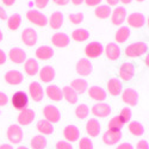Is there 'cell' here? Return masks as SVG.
I'll list each match as a JSON object with an SVG mask.
<instances>
[{"label":"cell","mask_w":149,"mask_h":149,"mask_svg":"<svg viewBox=\"0 0 149 149\" xmlns=\"http://www.w3.org/2000/svg\"><path fill=\"white\" fill-rule=\"evenodd\" d=\"M6 137L12 144H18L23 140V130L18 124H12L7 128Z\"/></svg>","instance_id":"cell-1"},{"label":"cell","mask_w":149,"mask_h":149,"mask_svg":"<svg viewBox=\"0 0 149 149\" xmlns=\"http://www.w3.org/2000/svg\"><path fill=\"white\" fill-rule=\"evenodd\" d=\"M148 50V47L143 42H136L125 48V55L128 57H139L143 54H146Z\"/></svg>","instance_id":"cell-2"},{"label":"cell","mask_w":149,"mask_h":149,"mask_svg":"<svg viewBox=\"0 0 149 149\" xmlns=\"http://www.w3.org/2000/svg\"><path fill=\"white\" fill-rule=\"evenodd\" d=\"M11 103L13 105L15 109L17 110H24V109H28V104H29V97L26 95V93H24L22 91L13 93L11 98Z\"/></svg>","instance_id":"cell-3"},{"label":"cell","mask_w":149,"mask_h":149,"mask_svg":"<svg viewBox=\"0 0 149 149\" xmlns=\"http://www.w3.org/2000/svg\"><path fill=\"white\" fill-rule=\"evenodd\" d=\"M26 18L29 22L37 26H45L48 24V18L42 13V12L37 11V10H29L26 12Z\"/></svg>","instance_id":"cell-4"},{"label":"cell","mask_w":149,"mask_h":149,"mask_svg":"<svg viewBox=\"0 0 149 149\" xmlns=\"http://www.w3.org/2000/svg\"><path fill=\"white\" fill-rule=\"evenodd\" d=\"M43 116L44 119L48 120L49 123H57L61 118V113L56 106L54 105H45L43 107Z\"/></svg>","instance_id":"cell-5"},{"label":"cell","mask_w":149,"mask_h":149,"mask_svg":"<svg viewBox=\"0 0 149 149\" xmlns=\"http://www.w3.org/2000/svg\"><path fill=\"white\" fill-rule=\"evenodd\" d=\"M22 41L28 47H33L37 43V41H38V35H37L36 30L31 28H26L22 32Z\"/></svg>","instance_id":"cell-6"},{"label":"cell","mask_w":149,"mask_h":149,"mask_svg":"<svg viewBox=\"0 0 149 149\" xmlns=\"http://www.w3.org/2000/svg\"><path fill=\"white\" fill-rule=\"evenodd\" d=\"M118 75L122 80L124 81H130L134 79V75H135V68H134V65L132 63H129V62H125L123 63L120 67H119V70H118Z\"/></svg>","instance_id":"cell-7"},{"label":"cell","mask_w":149,"mask_h":149,"mask_svg":"<svg viewBox=\"0 0 149 149\" xmlns=\"http://www.w3.org/2000/svg\"><path fill=\"white\" fill-rule=\"evenodd\" d=\"M85 54L90 58H97L103 54V45L99 42H91L85 47Z\"/></svg>","instance_id":"cell-8"},{"label":"cell","mask_w":149,"mask_h":149,"mask_svg":"<svg viewBox=\"0 0 149 149\" xmlns=\"http://www.w3.org/2000/svg\"><path fill=\"white\" fill-rule=\"evenodd\" d=\"M35 111L31 109H24L18 115V125H29L35 119Z\"/></svg>","instance_id":"cell-9"},{"label":"cell","mask_w":149,"mask_h":149,"mask_svg":"<svg viewBox=\"0 0 149 149\" xmlns=\"http://www.w3.org/2000/svg\"><path fill=\"white\" fill-rule=\"evenodd\" d=\"M122 131H115V130H107L103 135V142L107 146L117 144L122 140Z\"/></svg>","instance_id":"cell-10"},{"label":"cell","mask_w":149,"mask_h":149,"mask_svg":"<svg viewBox=\"0 0 149 149\" xmlns=\"http://www.w3.org/2000/svg\"><path fill=\"white\" fill-rule=\"evenodd\" d=\"M8 57L13 63L20 65L26 61V53L22 48H12L8 53Z\"/></svg>","instance_id":"cell-11"},{"label":"cell","mask_w":149,"mask_h":149,"mask_svg":"<svg viewBox=\"0 0 149 149\" xmlns=\"http://www.w3.org/2000/svg\"><path fill=\"white\" fill-rule=\"evenodd\" d=\"M127 19V10L122 7V6H118L115 8V11L112 12V16H111V23L113 25H122L124 23V20Z\"/></svg>","instance_id":"cell-12"},{"label":"cell","mask_w":149,"mask_h":149,"mask_svg":"<svg viewBox=\"0 0 149 149\" xmlns=\"http://www.w3.org/2000/svg\"><path fill=\"white\" fill-rule=\"evenodd\" d=\"M77 73L81 77H87L92 73V63L88 58H81L77 63Z\"/></svg>","instance_id":"cell-13"},{"label":"cell","mask_w":149,"mask_h":149,"mask_svg":"<svg viewBox=\"0 0 149 149\" xmlns=\"http://www.w3.org/2000/svg\"><path fill=\"white\" fill-rule=\"evenodd\" d=\"M92 113L98 118H105L111 113V107L109 104L105 103H98L93 105L92 107Z\"/></svg>","instance_id":"cell-14"},{"label":"cell","mask_w":149,"mask_h":149,"mask_svg":"<svg viewBox=\"0 0 149 149\" xmlns=\"http://www.w3.org/2000/svg\"><path fill=\"white\" fill-rule=\"evenodd\" d=\"M122 98H123V102L127 105L135 106L139 102V93L136 92L134 88H127V90H124V92L122 94Z\"/></svg>","instance_id":"cell-15"},{"label":"cell","mask_w":149,"mask_h":149,"mask_svg":"<svg viewBox=\"0 0 149 149\" xmlns=\"http://www.w3.org/2000/svg\"><path fill=\"white\" fill-rule=\"evenodd\" d=\"M29 93H30V97L32 98V100H35V102H41L43 99V95H44L42 86L38 82H36V81L30 84V86H29Z\"/></svg>","instance_id":"cell-16"},{"label":"cell","mask_w":149,"mask_h":149,"mask_svg":"<svg viewBox=\"0 0 149 149\" xmlns=\"http://www.w3.org/2000/svg\"><path fill=\"white\" fill-rule=\"evenodd\" d=\"M127 22L128 24L131 26V28H142L144 25L146 23V17L142 15V13H139V12H134V13H131L128 18H127Z\"/></svg>","instance_id":"cell-17"},{"label":"cell","mask_w":149,"mask_h":149,"mask_svg":"<svg viewBox=\"0 0 149 149\" xmlns=\"http://www.w3.org/2000/svg\"><path fill=\"white\" fill-rule=\"evenodd\" d=\"M88 95H90L91 99L97 100L99 103H103L106 99V97H107L105 90L102 88V87H99V86H92V87H90L88 88Z\"/></svg>","instance_id":"cell-18"},{"label":"cell","mask_w":149,"mask_h":149,"mask_svg":"<svg viewBox=\"0 0 149 149\" xmlns=\"http://www.w3.org/2000/svg\"><path fill=\"white\" fill-rule=\"evenodd\" d=\"M5 81L12 86H17L23 82V75L18 70H8L5 74Z\"/></svg>","instance_id":"cell-19"},{"label":"cell","mask_w":149,"mask_h":149,"mask_svg":"<svg viewBox=\"0 0 149 149\" xmlns=\"http://www.w3.org/2000/svg\"><path fill=\"white\" fill-rule=\"evenodd\" d=\"M63 136L68 142H75L80 137V131L75 125H67L63 129Z\"/></svg>","instance_id":"cell-20"},{"label":"cell","mask_w":149,"mask_h":149,"mask_svg":"<svg viewBox=\"0 0 149 149\" xmlns=\"http://www.w3.org/2000/svg\"><path fill=\"white\" fill-rule=\"evenodd\" d=\"M69 37L65 32H57L52 36V43L57 48H65L69 44Z\"/></svg>","instance_id":"cell-21"},{"label":"cell","mask_w":149,"mask_h":149,"mask_svg":"<svg viewBox=\"0 0 149 149\" xmlns=\"http://www.w3.org/2000/svg\"><path fill=\"white\" fill-rule=\"evenodd\" d=\"M45 92H47L48 98L54 102H60V100H62V98H63V95H62V90L56 85H49Z\"/></svg>","instance_id":"cell-22"},{"label":"cell","mask_w":149,"mask_h":149,"mask_svg":"<svg viewBox=\"0 0 149 149\" xmlns=\"http://www.w3.org/2000/svg\"><path fill=\"white\" fill-rule=\"evenodd\" d=\"M38 73H40L38 77H40L41 81H43V82H50V81H53L55 75H56L55 69L52 66H44Z\"/></svg>","instance_id":"cell-23"},{"label":"cell","mask_w":149,"mask_h":149,"mask_svg":"<svg viewBox=\"0 0 149 149\" xmlns=\"http://www.w3.org/2000/svg\"><path fill=\"white\" fill-rule=\"evenodd\" d=\"M24 70H25V73L30 77L36 75V74L40 72L38 62H37L35 58H28L25 61V63H24Z\"/></svg>","instance_id":"cell-24"},{"label":"cell","mask_w":149,"mask_h":149,"mask_svg":"<svg viewBox=\"0 0 149 149\" xmlns=\"http://www.w3.org/2000/svg\"><path fill=\"white\" fill-rule=\"evenodd\" d=\"M105 54H106L109 60L116 61L120 56V48L116 43H109L105 48Z\"/></svg>","instance_id":"cell-25"},{"label":"cell","mask_w":149,"mask_h":149,"mask_svg":"<svg viewBox=\"0 0 149 149\" xmlns=\"http://www.w3.org/2000/svg\"><path fill=\"white\" fill-rule=\"evenodd\" d=\"M86 131L91 136V137H97L100 134V124L94 118L88 119L87 124H86Z\"/></svg>","instance_id":"cell-26"},{"label":"cell","mask_w":149,"mask_h":149,"mask_svg":"<svg viewBox=\"0 0 149 149\" xmlns=\"http://www.w3.org/2000/svg\"><path fill=\"white\" fill-rule=\"evenodd\" d=\"M48 23H49V25H50L52 29H54V30L60 29L62 26V24H63V15L58 11L53 12L50 18H49V20H48Z\"/></svg>","instance_id":"cell-27"},{"label":"cell","mask_w":149,"mask_h":149,"mask_svg":"<svg viewBox=\"0 0 149 149\" xmlns=\"http://www.w3.org/2000/svg\"><path fill=\"white\" fill-rule=\"evenodd\" d=\"M53 55H54L53 48L52 47H48V45H42V47H40L36 50V57L38 58V60H42V61L52 58Z\"/></svg>","instance_id":"cell-28"},{"label":"cell","mask_w":149,"mask_h":149,"mask_svg":"<svg viewBox=\"0 0 149 149\" xmlns=\"http://www.w3.org/2000/svg\"><path fill=\"white\" fill-rule=\"evenodd\" d=\"M107 92L113 97L119 95L122 93V82L118 79H110L107 82Z\"/></svg>","instance_id":"cell-29"},{"label":"cell","mask_w":149,"mask_h":149,"mask_svg":"<svg viewBox=\"0 0 149 149\" xmlns=\"http://www.w3.org/2000/svg\"><path fill=\"white\" fill-rule=\"evenodd\" d=\"M62 95L65 97V99L69 103V104H77L78 103V93L74 91L70 86H65L63 88H62Z\"/></svg>","instance_id":"cell-30"},{"label":"cell","mask_w":149,"mask_h":149,"mask_svg":"<svg viewBox=\"0 0 149 149\" xmlns=\"http://www.w3.org/2000/svg\"><path fill=\"white\" fill-rule=\"evenodd\" d=\"M37 130H38L43 136L44 135H52L54 131V127L52 123H49L45 119H41L37 123Z\"/></svg>","instance_id":"cell-31"},{"label":"cell","mask_w":149,"mask_h":149,"mask_svg":"<svg viewBox=\"0 0 149 149\" xmlns=\"http://www.w3.org/2000/svg\"><path fill=\"white\" fill-rule=\"evenodd\" d=\"M30 146L32 149H45V147L48 146V141L43 135H36L32 137Z\"/></svg>","instance_id":"cell-32"},{"label":"cell","mask_w":149,"mask_h":149,"mask_svg":"<svg viewBox=\"0 0 149 149\" xmlns=\"http://www.w3.org/2000/svg\"><path fill=\"white\" fill-rule=\"evenodd\" d=\"M70 87L75 91L77 93H84L85 91H87L88 84L84 79H75L70 82Z\"/></svg>","instance_id":"cell-33"},{"label":"cell","mask_w":149,"mask_h":149,"mask_svg":"<svg viewBox=\"0 0 149 149\" xmlns=\"http://www.w3.org/2000/svg\"><path fill=\"white\" fill-rule=\"evenodd\" d=\"M129 36H130V29L127 26H122L116 31L115 40L117 43H124V42H127Z\"/></svg>","instance_id":"cell-34"},{"label":"cell","mask_w":149,"mask_h":149,"mask_svg":"<svg viewBox=\"0 0 149 149\" xmlns=\"http://www.w3.org/2000/svg\"><path fill=\"white\" fill-rule=\"evenodd\" d=\"M125 125V123L123 122V119L119 116H116L113 118H111L107 123V130H115V131H120L122 128Z\"/></svg>","instance_id":"cell-35"},{"label":"cell","mask_w":149,"mask_h":149,"mask_svg":"<svg viewBox=\"0 0 149 149\" xmlns=\"http://www.w3.org/2000/svg\"><path fill=\"white\" fill-rule=\"evenodd\" d=\"M128 129L129 131L134 135V136H142L144 134V127L142 125V124L140 122H129L128 124Z\"/></svg>","instance_id":"cell-36"},{"label":"cell","mask_w":149,"mask_h":149,"mask_svg":"<svg viewBox=\"0 0 149 149\" xmlns=\"http://www.w3.org/2000/svg\"><path fill=\"white\" fill-rule=\"evenodd\" d=\"M90 32L86 29H77L72 32V38L75 42H84L86 40H88Z\"/></svg>","instance_id":"cell-37"},{"label":"cell","mask_w":149,"mask_h":149,"mask_svg":"<svg viewBox=\"0 0 149 149\" xmlns=\"http://www.w3.org/2000/svg\"><path fill=\"white\" fill-rule=\"evenodd\" d=\"M94 13L99 19H105L107 17H110L111 15V8L107 5H99L97 6V8L94 10Z\"/></svg>","instance_id":"cell-38"},{"label":"cell","mask_w":149,"mask_h":149,"mask_svg":"<svg viewBox=\"0 0 149 149\" xmlns=\"http://www.w3.org/2000/svg\"><path fill=\"white\" fill-rule=\"evenodd\" d=\"M20 24H22V18L18 13H15V15H12L8 19H7V25H8V29L12 30V31H15L17 30L19 26H20Z\"/></svg>","instance_id":"cell-39"},{"label":"cell","mask_w":149,"mask_h":149,"mask_svg":"<svg viewBox=\"0 0 149 149\" xmlns=\"http://www.w3.org/2000/svg\"><path fill=\"white\" fill-rule=\"evenodd\" d=\"M88 115H90V109H88L87 105L81 104V105H79V106L75 109V116H77L79 119L87 118Z\"/></svg>","instance_id":"cell-40"},{"label":"cell","mask_w":149,"mask_h":149,"mask_svg":"<svg viewBox=\"0 0 149 149\" xmlns=\"http://www.w3.org/2000/svg\"><path fill=\"white\" fill-rule=\"evenodd\" d=\"M79 149H93V142L88 137H82L79 140Z\"/></svg>","instance_id":"cell-41"},{"label":"cell","mask_w":149,"mask_h":149,"mask_svg":"<svg viewBox=\"0 0 149 149\" xmlns=\"http://www.w3.org/2000/svg\"><path fill=\"white\" fill-rule=\"evenodd\" d=\"M119 117L123 119L124 123H129L130 119H131V110L129 107H124L122 109L120 113H119Z\"/></svg>","instance_id":"cell-42"},{"label":"cell","mask_w":149,"mask_h":149,"mask_svg":"<svg viewBox=\"0 0 149 149\" xmlns=\"http://www.w3.org/2000/svg\"><path fill=\"white\" fill-rule=\"evenodd\" d=\"M69 22L75 24V25H78V24L82 23L84 20V15L82 13H74V15H69Z\"/></svg>","instance_id":"cell-43"},{"label":"cell","mask_w":149,"mask_h":149,"mask_svg":"<svg viewBox=\"0 0 149 149\" xmlns=\"http://www.w3.org/2000/svg\"><path fill=\"white\" fill-rule=\"evenodd\" d=\"M56 149H73V146L66 141H58L56 143Z\"/></svg>","instance_id":"cell-44"},{"label":"cell","mask_w":149,"mask_h":149,"mask_svg":"<svg viewBox=\"0 0 149 149\" xmlns=\"http://www.w3.org/2000/svg\"><path fill=\"white\" fill-rule=\"evenodd\" d=\"M49 4V0H35V5L37 8H44Z\"/></svg>","instance_id":"cell-45"},{"label":"cell","mask_w":149,"mask_h":149,"mask_svg":"<svg viewBox=\"0 0 149 149\" xmlns=\"http://www.w3.org/2000/svg\"><path fill=\"white\" fill-rule=\"evenodd\" d=\"M135 149H149V146H148V142L146 140H142V141H139L137 144H136V148Z\"/></svg>","instance_id":"cell-46"},{"label":"cell","mask_w":149,"mask_h":149,"mask_svg":"<svg viewBox=\"0 0 149 149\" xmlns=\"http://www.w3.org/2000/svg\"><path fill=\"white\" fill-rule=\"evenodd\" d=\"M7 103H8V97L5 93L0 92V106H5Z\"/></svg>","instance_id":"cell-47"},{"label":"cell","mask_w":149,"mask_h":149,"mask_svg":"<svg viewBox=\"0 0 149 149\" xmlns=\"http://www.w3.org/2000/svg\"><path fill=\"white\" fill-rule=\"evenodd\" d=\"M85 3L87 6H98L102 3V0H85Z\"/></svg>","instance_id":"cell-48"},{"label":"cell","mask_w":149,"mask_h":149,"mask_svg":"<svg viewBox=\"0 0 149 149\" xmlns=\"http://www.w3.org/2000/svg\"><path fill=\"white\" fill-rule=\"evenodd\" d=\"M116 149H134V147L131 143H120L117 146Z\"/></svg>","instance_id":"cell-49"},{"label":"cell","mask_w":149,"mask_h":149,"mask_svg":"<svg viewBox=\"0 0 149 149\" xmlns=\"http://www.w3.org/2000/svg\"><path fill=\"white\" fill-rule=\"evenodd\" d=\"M6 62V54L3 49H0V65H4Z\"/></svg>","instance_id":"cell-50"},{"label":"cell","mask_w":149,"mask_h":149,"mask_svg":"<svg viewBox=\"0 0 149 149\" xmlns=\"http://www.w3.org/2000/svg\"><path fill=\"white\" fill-rule=\"evenodd\" d=\"M0 19L1 20H7V15H6V11L0 6Z\"/></svg>","instance_id":"cell-51"},{"label":"cell","mask_w":149,"mask_h":149,"mask_svg":"<svg viewBox=\"0 0 149 149\" xmlns=\"http://www.w3.org/2000/svg\"><path fill=\"white\" fill-rule=\"evenodd\" d=\"M53 1H54V4H56L58 6H65L69 3V0H53Z\"/></svg>","instance_id":"cell-52"},{"label":"cell","mask_w":149,"mask_h":149,"mask_svg":"<svg viewBox=\"0 0 149 149\" xmlns=\"http://www.w3.org/2000/svg\"><path fill=\"white\" fill-rule=\"evenodd\" d=\"M106 3H107V6H116L119 3V0H106Z\"/></svg>","instance_id":"cell-53"},{"label":"cell","mask_w":149,"mask_h":149,"mask_svg":"<svg viewBox=\"0 0 149 149\" xmlns=\"http://www.w3.org/2000/svg\"><path fill=\"white\" fill-rule=\"evenodd\" d=\"M15 1H16V0H3V3L5 5H7V6H12L15 4Z\"/></svg>","instance_id":"cell-54"},{"label":"cell","mask_w":149,"mask_h":149,"mask_svg":"<svg viewBox=\"0 0 149 149\" xmlns=\"http://www.w3.org/2000/svg\"><path fill=\"white\" fill-rule=\"evenodd\" d=\"M0 149H13V147H12L11 144H1L0 146Z\"/></svg>","instance_id":"cell-55"},{"label":"cell","mask_w":149,"mask_h":149,"mask_svg":"<svg viewBox=\"0 0 149 149\" xmlns=\"http://www.w3.org/2000/svg\"><path fill=\"white\" fill-rule=\"evenodd\" d=\"M70 1H72L74 5H77V6H78V5H81V4L84 3V0H70Z\"/></svg>","instance_id":"cell-56"},{"label":"cell","mask_w":149,"mask_h":149,"mask_svg":"<svg viewBox=\"0 0 149 149\" xmlns=\"http://www.w3.org/2000/svg\"><path fill=\"white\" fill-rule=\"evenodd\" d=\"M119 1H122V4L128 5V4H130V3H131V0H119Z\"/></svg>","instance_id":"cell-57"},{"label":"cell","mask_w":149,"mask_h":149,"mask_svg":"<svg viewBox=\"0 0 149 149\" xmlns=\"http://www.w3.org/2000/svg\"><path fill=\"white\" fill-rule=\"evenodd\" d=\"M144 62H146V66H149V57H148V56H146Z\"/></svg>","instance_id":"cell-58"},{"label":"cell","mask_w":149,"mask_h":149,"mask_svg":"<svg viewBox=\"0 0 149 149\" xmlns=\"http://www.w3.org/2000/svg\"><path fill=\"white\" fill-rule=\"evenodd\" d=\"M17 149H29V148H26V147H24V146H20V147H18Z\"/></svg>","instance_id":"cell-59"},{"label":"cell","mask_w":149,"mask_h":149,"mask_svg":"<svg viewBox=\"0 0 149 149\" xmlns=\"http://www.w3.org/2000/svg\"><path fill=\"white\" fill-rule=\"evenodd\" d=\"M3 41V32H1V30H0V42Z\"/></svg>","instance_id":"cell-60"},{"label":"cell","mask_w":149,"mask_h":149,"mask_svg":"<svg viewBox=\"0 0 149 149\" xmlns=\"http://www.w3.org/2000/svg\"><path fill=\"white\" fill-rule=\"evenodd\" d=\"M137 1H139V3H142V1H144V0H137Z\"/></svg>","instance_id":"cell-61"}]
</instances>
